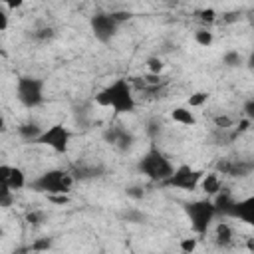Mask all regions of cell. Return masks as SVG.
<instances>
[{
	"label": "cell",
	"instance_id": "cell-18",
	"mask_svg": "<svg viewBox=\"0 0 254 254\" xmlns=\"http://www.w3.org/2000/svg\"><path fill=\"white\" fill-rule=\"evenodd\" d=\"M222 64L228 65V67H240V65L246 64V62H244V58L240 56L238 50H228V52L222 54Z\"/></svg>",
	"mask_w": 254,
	"mask_h": 254
},
{
	"label": "cell",
	"instance_id": "cell-34",
	"mask_svg": "<svg viewBox=\"0 0 254 254\" xmlns=\"http://www.w3.org/2000/svg\"><path fill=\"white\" fill-rule=\"evenodd\" d=\"M246 65H248L250 69H254V44H252V50H250V54H248V58H246Z\"/></svg>",
	"mask_w": 254,
	"mask_h": 254
},
{
	"label": "cell",
	"instance_id": "cell-21",
	"mask_svg": "<svg viewBox=\"0 0 254 254\" xmlns=\"http://www.w3.org/2000/svg\"><path fill=\"white\" fill-rule=\"evenodd\" d=\"M12 202H14V190L8 185H0V206L10 208Z\"/></svg>",
	"mask_w": 254,
	"mask_h": 254
},
{
	"label": "cell",
	"instance_id": "cell-20",
	"mask_svg": "<svg viewBox=\"0 0 254 254\" xmlns=\"http://www.w3.org/2000/svg\"><path fill=\"white\" fill-rule=\"evenodd\" d=\"M165 69V62L159 58V56H151L147 58V71L153 73V75H161Z\"/></svg>",
	"mask_w": 254,
	"mask_h": 254
},
{
	"label": "cell",
	"instance_id": "cell-10",
	"mask_svg": "<svg viewBox=\"0 0 254 254\" xmlns=\"http://www.w3.org/2000/svg\"><path fill=\"white\" fill-rule=\"evenodd\" d=\"M0 185H8L14 192L22 190L24 187H28L26 181V173L20 167H12V165H0Z\"/></svg>",
	"mask_w": 254,
	"mask_h": 254
},
{
	"label": "cell",
	"instance_id": "cell-3",
	"mask_svg": "<svg viewBox=\"0 0 254 254\" xmlns=\"http://www.w3.org/2000/svg\"><path fill=\"white\" fill-rule=\"evenodd\" d=\"M73 183H75V177L71 175V171L48 169V171L40 173L36 179H32L28 183V187L34 192H42V194L50 196V194H69Z\"/></svg>",
	"mask_w": 254,
	"mask_h": 254
},
{
	"label": "cell",
	"instance_id": "cell-6",
	"mask_svg": "<svg viewBox=\"0 0 254 254\" xmlns=\"http://www.w3.org/2000/svg\"><path fill=\"white\" fill-rule=\"evenodd\" d=\"M121 28L115 12H97L89 18V30L99 44H109Z\"/></svg>",
	"mask_w": 254,
	"mask_h": 254
},
{
	"label": "cell",
	"instance_id": "cell-25",
	"mask_svg": "<svg viewBox=\"0 0 254 254\" xmlns=\"http://www.w3.org/2000/svg\"><path fill=\"white\" fill-rule=\"evenodd\" d=\"M242 113L248 121H254V97H248L244 103H242Z\"/></svg>",
	"mask_w": 254,
	"mask_h": 254
},
{
	"label": "cell",
	"instance_id": "cell-7",
	"mask_svg": "<svg viewBox=\"0 0 254 254\" xmlns=\"http://www.w3.org/2000/svg\"><path fill=\"white\" fill-rule=\"evenodd\" d=\"M69 141H71V131L64 123H54L50 127H44L38 145L50 147L58 155H65L69 151Z\"/></svg>",
	"mask_w": 254,
	"mask_h": 254
},
{
	"label": "cell",
	"instance_id": "cell-8",
	"mask_svg": "<svg viewBox=\"0 0 254 254\" xmlns=\"http://www.w3.org/2000/svg\"><path fill=\"white\" fill-rule=\"evenodd\" d=\"M202 177H204V173L200 169H194L190 165H179V167H175L173 175L163 185H167L171 189H181L185 192H192L200 187Z\"/></svg>",
	"mask_w": 254,
	"mask_h": 254
},
{
	"label": "cell",
	"instance_id": "cell-5",
	"mask_svg": "<svg viewBox=\"0 0 254 254\" xmlns=\"http://www.w3.org/2000/svg\"><path fill=\"white\" fill-rule=\"evenodd\" d=\"M44 79L36 75H18L16 79V99L26 107V109H36L44 103Z\"/></svg>",
	"mask_w": 254,
	"mask_h": 254
},
{
	"label": "cell",
	"instance_id": "cell-35",
	"mask_svg": "<svg viewBox=\"0 0 254 254\" xmlns=\"http://www.w3.org/2000/svg\"><path fill=\"white\" fill-rule=\"evenodd\" d=\"M246 246H248V250H254V238H248Z\"/></svg>",
	"mask_w": 254,
	"mask_h": 254
},
{
	"label": "cell",
	"instance_id": "cell-13",
	"mask_svg": "<svg viewBox=\"0 0 254 254\" xmlns=\"http://www.w3.org/2000/svg\"><path fill=\"white\" fill-rule=\"evenodd\" d=\"M105 173L103 165H87V163H79L71 169V175L75 177V181H93L99 179Z\"/></svg>",
	"mask_w": 254,
	"mask_h": 254
},
{
	"label": "cell",
	"instance_id": "cell-17",
	"mask_svg": "<svg viewBox=\"0 0 254 254\" xmlns=\"http://www.w3.org/2000/svg\"><path fill=\"white\" fill-rule=\"evenodd\" d=\"M200 189L208 194V196H214L222 190V181H220V173H208L202 177L200 181Z\"/></svg>",
	"mask_w": 254,
	"mask_h": 254
},
{
	"label": "cell",
	"instance_id": "cell-16",
	"mask_svg": "<svg viewBox=\"0 0 254 254\" xmlns=\"http://www.w3.org/2000/svg\"><path fill=\"white\" fill-rule=\"evenodd\" d=\"M232 238H234V230H232V226L228 224V222H218L216 224V228H214V242L218 244V246H222V248H228L230 244H232Z\"/></svg>",
	"mask_w": 254,
	"mask_h": 254
},
{
	"label": "cell",
	"instance_id": "cell-33",
	"mask_svg": "<svg viewBox=\"0 0 254 254\" xmlns=\"http://www.w3.org/2000/svg\"><path fill=\"white\" fill-rule=\"evenodd\" d=\"M147 131H149V135H151V137H157V133L161 131V123H159V121H151Z\"/></svg>",
	"mask_w": 254,
	"mask_h": 254
},
{
	"label": "cell",
	"instance_id": "cell-31",
	"mask_svg": "<svg viewBox=\"0 0 254 254\" xmlns=\"http://www.w3.org/2000/svg\"><path fill=\"white\" fill-rule=\"evenodd\" d=\"M125 192H127V196H131V198H143V194H145L141 187H129Z\"/></svg>",
	"mask_w": 254,
	"mask_h": 254
},
{
	"label": "cell",
	"instance_id": "cell-2",
	"mask_svg": "<svg viewBox=\"0 0 254 254\" xmlns=\"http://www.w3.org/2000/svg\"><path fill=\"white\" fill-rule=\"evenodd\" d=\"M137 171H139L143 177H147L149 181L163 185V183L173 175L175 165L171 163V159H169L157 145H151V147L143 153V157L137 161Z\"/></svg>",
	"mask_w": 254,
	"mask_h": 254
},
{
	"label": "cell",
	"instance_id": "cell-32",
	"mask_svg": "<svg viewBox=\"0 0 254 254\" xmlns=\"http://www.w3.org/2000/svg\"><path fill=\"white\" fill-rule=\"evenodd\" d=\"M48 200L58 202V204H65L69 198H67V194H50V196H48Z\"/></svg>",
	"mask_w": 254,
	"mask_h": 254
},
{
	"label": "cell",
	"instance_id": "cell-19",
	"mask_svg": "<svg viewBox=\"0 0 254 254\" xmlns=\"http://www.w3.org/2000/svg\"><path fill=\"white\" fill-rule=\"evenodd\" d=\"M194 42H196L200 48H210L212 42H214V36H212V32H210L208 28H198V30L194 32Z\"/></svg>",
	"mask_w": 254,
	"mask_h": 254
},
{
	"label": "cell",
	"instance_id": "cell-22",
	"mask_svg": "<svg viewBox=\"0 0 254 254\" xmlns=\"http://www.w3.org/2000/svg\"><path fill=\"white\" fill-rule=\"evenodd\" d=\"M206 101H208V93H206V91H196V93H192V95L189 97L187 105L192 109V107H200V105H204Z\"/></svg>",
	"mask_w": 254,
	"mask_h": 254
},
{
	"label": "cell",
	"instance_id": "cell-28",
	"mask_svg": "<svg viewBox=\"0 0 254 254\" xmlns=\"http://www.w3.org/2000/svg\"><path fill=\"white\" fill-rule=\"evenodd\" d=\"M179 246H181V250H185V252H192V250L196 248V238H183V240L179 242Z\"/></svg>",
	"mask_w": 254,
	"mask_h": 254
},
{
	"label": "cell",
	"instance_id": "cell-27",
	"mask_svg": "<svg viewBox=\"0 0 254 254\" xmlns=\"http://www.w3.org/2000/svg\"><path fill=\"white\" fill-rule=\"evenodd\" d=\"M198 18H200L202 22L210 24V22H214V18H216V12H214L212 8H204V10H200V12H198Z\"/></svg>",
	"mask_w": 254,
	"mask_h": 254
},
{
	"label": "cell",
	"instance_id": "cell-24",
	"mask_svg": "<svg viewBox=\"0 0 254 254\" xmlns=\"http://www.w3.org/2000/svg\"><path fill=\"white\" fill-rule=\"evenodd\" d=\"M52 238H38L32 246H30V250H34V252H42V250H48V248H52Z\"/></svg>",
	"mask_w": 254,
	"mask_h": 254
},
{
	"label": "cell",
	"instance_id": "cell-30",
	"mask_svg": "<svg viewBox=\"0 0 254 254\" xmlns=\"http://www.w3.org/2000/svg\"><path fill=\"white\" fill-rule=\"evenodd\" d=\"M0 2H2V6L8 8V10H18V8L24 6L26 0H0Z\"/></svg>",
	"mask_w": 254,
	"mask_h": 254
},
{
	"label": "cell",
	"instance_id": "cell-15",
	"mask_svg": "<svg viewBox=\"0 0 254 254\" xmlns=\"http://www.w3.org/2000/svg\"><path fill=\"white\" fill-rule=\"evenodd\" d=\"M42 131H44V127H40L36 121H26V123H20L18 125V135L24 141H30V143H38Z\"/></svg>",
	"mask_w": 254,
	"mask_h": 254
},
{
	"label": "cell",
	"instance_id": "cell-12",
	"mask_svg": "<svg viewBox=\"0 0 254 254\" xmlns=\"http://www.w3.org/2000/svg\"><path fill=\"white\" fill-rule=\"evenodd\" d=\"M218 171L222 173V175H230V177H246L248 173H250V169H252V165L250 163H246V161H232V159H222L218 165Z\"/></svg>",
	"mask_w": 254,
	"mask_h": 254
},
{
	"label": "cell",
	"instance_id": "cell-1",
	"mask_svg": "<svg viewBox=\"0 0 254 254\" xmlns=\"http://www.w3.org/2000/svg\"><path fill=\"white\" fill-rule=\"evenodd\" d=\"M93 101L99 107L111 109L115 115L133 113L135 107H137V99H135L133 87L125 77H117V79L109 81L105 87H101L93 95Z\"/></svg>",
	"mask_w": 254,
	"mask_h": 254
},
{
	"label": "cell",
	"instance_id": "cell-23",
	"mask_svg": "<svg viewBox=\"0 0 254 254\" xmlns=\"http://www.w3.org/2000/svg\"><path fill=\"white\" fill-rule=\"evenodd\" d=\"M54 36H56V32H54V28H50V26L40 28V30H36V32H34V38H36V40H42V42L52 40Z\"/></svg>",
	"mask_w": 254,
	"mask_h": 254
},
{
	"label": "cell",
	"instance_id": "cell-4",
	"mask_svg": "<svg viewBox=\"0 0 254 254\" xmlns=\"http://www.w3.org/2000/svg\"><path fill=\"white\" fill-rule=\"evenodd\" d=\"M183 210H185V214L190 222V230L198 236H204L210 230L214 218L218 216L212 198H196V200L185 202Z\"/></svg>",
	"mask_w": 254,
	"mask_h": 254
},
{
	"label": "cell",
	"instance_id": "cell-14",
	"mask_svg": "<svg viewBox=\"0 0 254 254\" xmlns=\"http://www.w3.org/2000/svg\"><path fill=\"white\" fill-rule=\"evenodd\" d=\"M171 119L175 121V123H179V125H183V127H192L194 123H196V117H194V113L190 111V107L187 105H179V107H173L171 109Z\"/></svg>",
	"mask_w": 254,
	"mask_h": 254
},
{
	"label": "cell",
	"instance_id": "cell-26",
	"mask_svg": "<svg viewBox=\"0 0 254 254\" xmlns=\"http://www.w3.org/2000/svg\"><path fill=\"white\" fill-rule=\"evenodd\" d=\"M214 125H216L218 129H230V127H232V119L226 117V115H216V117H214Z\"/></svg>",
	"mask_w": 254,
	"mask_h": 254
},
{
	"label": "cell",
	"instance_id": "cell-11",
	"mask_svg": "<svg viewBox=\"0 0 254 254\" xmlns=\"http://www.w3.org/2000/svg\"><path fill=\"white\" fill-rule=\"evenodd\" d=\"M230 218H236V220L254 228V194H248L244 198L234 200V206L230 210Z\"/></svg>",
	"mask_w": 254,
	"mask_h": 254
},
{
	"label": "cell",
	"instance_id": "cell-29",
	"mask_svg": "<svg viewBox=\"0 0 254 254\" xmlns=\"http://www.w3.org/2000/svg\"><path fill=\"white\" fill-rule=\"evenodd\" d=\"M8 12H10V10L2 6V10H0V32H6V30H8V18H10Z\"/></svg>",
	"mask_w": 254,
	"mask_h": 254
},
{
	"label": "cell",
	"instance_id": "cell-9",
	"mask_svg": "<svg viewBox=\"0 0 254 254\" xmlns=\"http://www.w3.org/2000/svg\"><path fill=\"white\" fill-rule=\"evenodd\" d=\"M103 139H105V143H109L111 147H115V149L121 151V153L129 151V149L133 147V143H135V135H133L125 125H121V123L109 125V127L103 131Z\"/></svg>",
	"mask_w": 254,
	"mask_h": 254
}]
</instances>
